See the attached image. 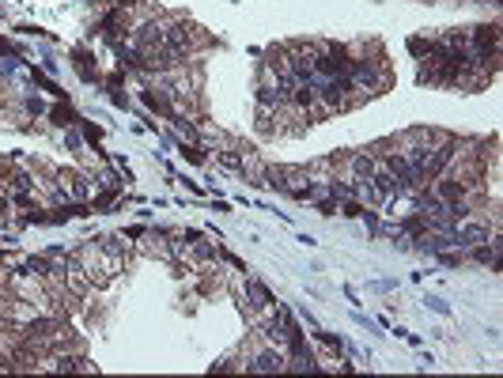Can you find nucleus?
<instances>
[{"label":"nucleus","mask_w":503,"mask_h":378,"mask_svg":"<svg viewBox=\"0 0 503 378\" xmlns=\"http://www.w3.org/2000/svg\"><path fill=\"white\" fill-rule=\"evenodd\" d=\"M352 166H356L359 178H371V174H375V159H371V155H356V159H352Z\"/></svg>","instance_id":"obj_1"},{"label":"nucleus","mask_w":503,"mask_h":378,"mask_svg":"<svg viewBox=\"0 0 503 378\" xmlns=\"http://www.w3.org/2000/svg\"><path fill=\"white\" fill-rule=\"evenodd\" d=\"M273 367H280V356H273V352H265L261 360H257V370H273Z\"/></svg>","instance_id":"obj_2"},{"label":"nucleus","mask_w":503,"mask_h":378,"mask_svg":"<svg viewBox=\"0 0 503 378\" xmlns=\"http://www.w3.org/2000/svg\"><path fill=\"white\" fill-rule=\"evenodd\" d=\"M427 306H431V310H435V314H450V306H446V302H443V299H427Z\"/></svg>","instance_id":"obj_3"}]
</instances>
